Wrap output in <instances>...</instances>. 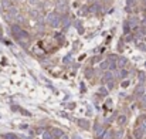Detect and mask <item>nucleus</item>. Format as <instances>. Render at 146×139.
Here are the masks:
<instances>
[{"label": "nucleus", "mask_w": 146, "mask_h": 139, "mask_svg": "<svg viewBox=\"0 0 146 139\" xmlns=\"http://www.w3.org/2000/svg\"><path fill=\"white\" fill-rule=\"evenodd\" d=\"M128 74H129V72H128V70H121V72L119 74H118V77H121V78H126L128 77Z\"/></svg>", "instance_id": "13"}, {"label": "nucleus", "mask_w": 146, "mask_h": 139, "mask_svg": "<svg viewBox=\"0 0 146 139\" xmlns=\"http://www.w3.org/2000/svg\"><path fill=\"white\" fill-rule=\"evenodd\" d=\"M113 79V74L111 71H106L105 74H104V82H111Z\"/></svg>", "instance_id": "7"}, {"label": "nucleus", "mask_w": 146, "mask_h": 139, "mask_svg": "<svg viewBox=\"0 0 146 139\" xmlns=\"http://www.w3.org/2000/svg\"><path fill=\"white\" fill-rule=\"evenodd\" d=\"M135 95L139 97V98H142V97L145 95V87L143 85H138L136 89H135Z\"/></svg>", "instance_id": "6"}, {"label": "nucleus", "mask_w": 146, "mask_h": 139, "mask_svg": "<svg viewBox=\"0 0 146 139\" xmlns=\"http://www.w3.org/2000/svg\"><path fill=\"white\" fill-rule=\"evenodd\" d=\"M128 23H129L131 29H138L139 27V19L138 17H131V19L128 20Z\"/></svg>", "instance_id": "3"}, {"label": "nucleus", "mask_w": 146, "mask_h": 139, "mask_svg": "<svg viewBox=\"0 0 146 139\" xmlns=\"http://www.w3.org/2000/svg\"><path fill=\"white\" fill-rule=\"evenodd\" d=\"M12 34L14 36V39L17 41H20V43L23 44V46H26V44L29 43V33H27L26 30H23L19 24H13L12 26Z\"/></svg>", "instance_id": "1"}, {"label": "nucleus", "mask_w": 146, "mask_h": 139, "mask_svg": "<svg viewBox=\"0 0 146 139\" xmlns=\"http://www.w3.org/2000/svg\"><path fill=\"white\" fill-rule=\"evenodd\" d=\"M142 2H143V4H145V6H146V0H142Z\"/></svg>", "instance_id": "22"}, {"label": "nucleus", "mask_w": 146, "mask_h": 139, "mask_svg": "<svg viewBox=\"0 0 146 139\" xmlns=\"http://www.w3.org/2000/svg\"><path fill=\"white\" fill-rule=\"evenodd\" d=\"M2 34H3V31H2V27H0V37H2Z\"/></svg>", "instance_id": "21"}, {"label": "nucleus", "mask_w": 146, "mask_h": 139, "mask_svg": "<svg viewBox=\"0 0 146 139\" xmlns=\"http://www.w3.org/2000/svg\"><path fill=\"white\" fill-rule=\"evenodd\" d=\"M67 2H65V0H58L57 2V9L60 10V12H65V10H67Z\"/></svg>", "instance_id": "5"}, {"label": "nucleus", "mask_w": 146, "mask_h": 139, "mask_svg": "<svg viewBox=\"0 0 146 139\" xmlns=\"http://www.w3.org/2000/svg\"><path fill=\"white\" fill-rule=\"evenodd\" d=\"M105 132V129H104L101 125H96V129H95V135H96V138H101L102 136V133Z\"/></svg>", "instance_id": "8"}, {"label": "nucleus", "mask_w": 146, "mask_h": 139, "mask_svg": "<svg viewBox=\"0 0 146 139\" xmlns=\"http://www.w3.org/2000/svg\"><path fill=\"white\" fill-rule=\"evenodd\" d=\"M98 7H99V6L96 4V3H94V4H91V7H89V12H91V13H95L96 10H98Z\"/></svg>", "instance_id": "15"}, {"label": "nucleus", "mask_w": 146, "mask_h": 139, "mask_svg": "<svg viewBox=\"0 0 146 139\" xmlns=\"http://www.w3.org/2000/svg\"><path fill=\"white\" fill-rule=\"evenodd\" d=\"M116 122L119 125H125V124H126V116H125V115H119V116H118V119H116Z\"/></svg>", "instance_id": "10"}, {"label": "nucleus", "mask_w": 146, "mask_h": 139, "mask_svg": "<svg viewBox=\"0 0 146 139\" xmlns=\"http://www.w3.org/2000/svg\"><path fill=\"white\" fill-rule=\"evenodd\" d=\"M53 133H54V135H57V136H62V135H64L61 131H58V129H53Z\"/></svg>", "instance_id": "16"}, {"label": "nucleus", "mask_w": 146, "mask_h": 139, "mask_svg": "<svg viewBox=\"0 0 146 139\" xmlns=\"http://www.w3.org/2000/svg\"><path fill=\"white\" fill-rule=\"evenodd\" d=\"M3 139H19V138L14 133H4L3 135Z\"/></svg>", "instance_id": "12"}, {"label": "nucleus", "mask_w": 146, "mask_h": 139, "mask_svg": "<svg viewBox=\"0 0 146 139\" xmlns=\"http://www.w3.org/2000/svg\"><path fill=\"white\" fill-rule=\"evenodd\" d=\"M39 2H40V0H30V4H33V6H34V4H37Z\"/></svg>", "instance_id": "19"}, {"label": "nucleus", "mask_w": 146, "mask_h": 139, "mask_svg": "<svg viewBox=\"0 0 146 139\" xmlns=\"http://www.w3.org/2000/svg\"><path fill=\"white\" fill-rule=\"evenodd\" d=\"M78 124H79V126H84L85 128V129H88V128H89V124H88V121H78Z\"/></svg>", "instance_id": "14"}, {"label": "nucleus", "mask_w": 146, "mask_h": 139, "mask_svg": "<svg viewBox=\"0 0 146 139\" xmlns=\"http://www.w3.org/2000/svg\"><path fill=\"white\" fill-rule=\"evenodd\" d=\"M143 135H145V128L139 125L136 129H135V136H136V139H142V136H143Z\"/></svg>", "instance_id": "4"}, {"label": "nucleus", "mask_w": 146, "mask_h": 139, "mask_svg": "<svg viewBox=\"0 0 146 139\" xmlns=\"http://www.w3.org/2000/svg\"><path fill=\"white\" fill-rule=\"evenodd\" d=\"M60 138H61V139H69V138L67 136V135H62V136H60Z\"/></svg>", "instance_id": "20"}, {"label": "nucleus", "mask_w": 146, "mask_h": 139, "mask_svg": "<svg viewBox=\"0 0 146 139\" xmlns=\"http://www.w3.org/2000/svg\"><path fill=\"white\" fill-rule=\"evenodd\" d=\"M106 92H108V91H106L105 88H101V89H99V94H102V95H104V94L106 95Z\"/></svg>", "instance_id": "18"}, {"label": "nucleus", "mask_w": 146, "mask_h": 139, "mask_svg": "<svg viewBox=\"0 0 146 139\" xmlns=\"http://www.w3.org/2000/svg\"><path fill=\"white\" fill-rule=\"evenodd\" d=\"M122 135H123V132H122V131H119V132L116 133V139H121V138H122Z\"/></svg>", "instance_id": "17"}, {"label": "nucleus", "mask_w": 146, "mask_h": 139, "mask_svg": "<svg viewBox=\"0 0 146 139\" xmlns=\"http://www.w3.org/2000/svg\"><path fill=\"white\" fill-rule=\"evenodd\" d=\"M47 23L50 24L51 27H58V26H60V23H61V20H60V16H58L55 12L50 13V14L47 16Z\"/></svg>", "instance_id": "2"}, {"label": "nucleus", "mask_w": 146, "mask_h": 139, "mask_svg": "<svg viewBox=\"0 0 146 139\" xmlns=\"http://www.w3.org/2000/svg\"><path fill=\"white\" fill-rule=\"evenodd\" d=\"M126 64H128V60L126 58H123V57H121L119 60H118V65H119V67H126Z\"/></svg>", "instance_id": "9"}, {"label": "nucleus", "mask_w": 146, "mask_h": 139, "mask_svg": "<svg viewBox=\"0 0 146 139\" xmlns=\"http://www.w3.org/2000/svg\"><path fill=\"white\" fill-rule=\"evenodd\" d=\"M43 139H54L53 132H48V131H46V132L43 133Z\"/></svg>", "instance_id": "11"}]
</instances>
